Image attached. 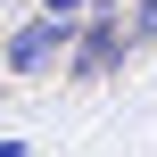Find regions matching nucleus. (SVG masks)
I'll list each match as a JSON object with an SVG mask.
<instances>
[{
    "mask_svg": "<svg viewBox=\"0 0 157 157\" xmlns=\"http://www.w3.org/2000/svg\"><path fill=\"white\" fill-rule=\"evenodd\" d=\"M75 33H83L75 17H41V8H33V17L0 41V58H8V75H58V66L75 58Z\"/></svg>",
    "mask_w": 157,
    "mask_h": 157,
    "instance_id": "nucleus-1",
    "label": "nucleus"
},
{
    "mask_svg": "<svg viewBox=\"0 0 157 157\" xmlns=\"http://www.w3.org/2000/svg\"><path fill=\"white\" fill-rule=\"evenodd\" d=\"M132 50H141V41H132V17H124V8H91V17H83V33H75V58H66V75L99 83V75H116Z\"/></svg>",
    "mask_w": 157,
    "mask_h": 157,
    "instance_id": "nucleus-2",
    "label": "nucleus"
},
{
    "mask_svg": "<svg viewBox=\"0 0 157 157\" xmlns=\"http://www.w3.org/2000/svg\"><path fill=\"white\" fill-rule=\"evenodd\" d=\"M124 17H132V41H157V0H132Z\"/></svg>",
    "mask_w": 157,
    "mask_h": 157,
    "instance_id": "nucleus-3",
    "label": "nucleus"
},
{
    "mask_svg": "<svg viewBox=\"0 0 157 157\" xmlns=\"http://www.w3.org/2000/svg\"><path fill=\"white\" fill-rule=\"evenodd\" d=\"M91 8H99V0H41V17H75V25H83Z\"/></svg>",
    "mask_w": 157,
    "mask_h": 157,
    "instance_id": "nucleus-4",
    "label": "nucleus"
},
{
    "mask_svg": "<svg viewBox=\"0 0 157 157\" xmlns=\"http://www.w3.org/2000/svg\"><path fill=\"white\" fill-rule=\"evenodd\" d=\"M0 157H33V149H25V141H17V132H0Z\"/></svg>",
    "mask_w": 157,
    "mask_h": 157,
    "instance_id": "nucleus-5",
    "label": "nucleus"
},
{
    "mask_svg": "<svg viewBox=\"0 0 157 157\" xmlns=\"http://www.w3.org/2000/svg\"><path fill=\"white\" fill-rule=\"evenodd\" d=\"M0 66H8V58H0Z\"/></svg>",
    "mask_w": 157,
    "mask_h": 157,
    "instance_id": "nucleus-6",
    "label": "nucleus"
}]
</instances>
